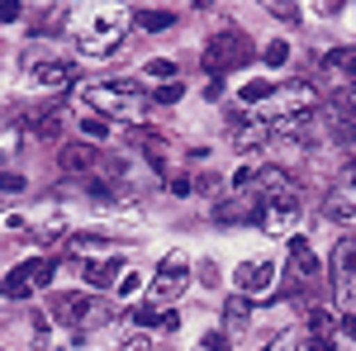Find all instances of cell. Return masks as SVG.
Returning a JSON list of instances; mask_svg holds the SVG:
<instances>
[{
    "label": "cell",
    "mask_w": 356,
    "mask_h": 351,
    "mask_svg": "<svg viewBox=\"0 0 356 351\" xmlns=\"http://www.w3.org/2000/svg\"><path fill=\"white\" fill-rule=\"evenodd\" d=\"M86 105H95L100 114H110V119H119V124H143V114H147L143 90H138L134 81H95V85H86Z\"/></svg>",
    "instance_id": "cell-1"
},
{
    "label": "cell",
    "mask_w": 356,
    "mask_h": 351,
    "mask_svg": "<svg viewBox=\"0 0 356 351\" xmlns=\"http://www.w3.org/2000/svg\"><path fill=\"white\" fill-rule=\"evenodd\" d=\"M328 290L342 313H356V238H342L328 261Z\"/></svg>",
    "instance_id": "cell-2"
},
{
    "label": "cell",
    "mask_w": 356,
    "mask_h": 351,
    "mask_svg": "<svg viewBox=\"0 0 356 351\" xmlns=\"http://www.w3.org/2000/svg\"><path fill=\"white\" fill-rule=\"evenodd\" d=\"M124 28H129V15L124 10H100L90 19V28L81 33V53L86 57H110L124 43Z\"/></svg>",
    "instance_id": "cell-3"
},
{
    "label": "cell",
    "mask_w": 356,
    "mask_h": 351,
    "mask_svg": "<svg viewBox=\"0 0 356 351\" xmlns=\"http://www.w3.org/2000/svg\"><path fill=\"white\" fill-rule=\"evenodd\" d=\"M314 105H318V90L309 81H295V85H280L271 100H266V114H271V124L275 119H309Z\"/></svg>",
    "instance_id": "cell-4"
},
{
    "label": "cell",
    "mask_w": 356,
    "mask_h": 351,
    "mask_svg": "<svg viewBox=\"0 0 356 351\" xmlns=\"http://www.w3.org/2000/svg\"><path fill=\"white\" fill-rule=\"evenodd\" d=\"M209 72H233V67H247L252 62V43H247L243 33H219V38H209Z\"/></svg>",
    "instance_id": "cell-5"
},
{
    "label": "cell",
    "mask_w": 356,
    "mask_h": 351,
    "mask_svg": "<svg viewBox=\"0 0 356 351\" xmlns=\"http://www.w3.org/2000/svg\"><path fill=\"white\" fill-rule=\"evenodd\" d=\"M257 223H261L266 233H290V228L300 223V195L290 190V195H280V199H261Z\"/></svg>",
    "instance_id": "cell-6"
},
{
    "label": "cell",
    "mask_w": 356,
    "mask_h": 351,
    "mask_svg": "<svg viewBox=\"0 0 356 351\" xmlns=\"http://www.w3.org/2000/svg\"><path fill=\"white\" fill-rule=\"evenodd\" d=\"M53 313H57L67 327L105 323V304H95V299H86V295H57V299H53Z\"/></svg>",
    "instance_id": "cell-7"
},
{
    "label": "cell",
    "mask_w": 356,
    "mask_h": 351,
    "mask_svg": "<svg viewBox=\"0 0 356 351\" xmlns=\"http://www.w3.org/2000/svg\"><path fill=\"white\" fill-rule=\"evenodd\" d=\"M48 275H53V261L38 256V261H29V266L15 270V275L0 285V295H5V299H24V295H33L38 285H48Z\"/></svg>",
    "instance_id": "cell-8"
},
{
    "label": "cell",
    "mask_w": 356,
    "mask_h": 351,
    "mask_svg": "<svg viewBox=\"0 0 356 351\" xmlns=\"http://www.w3.org/2000/svg\"><path fill=\"white\" fill-rule=\"evenodd\" d=\"M233 285H238V295H271L275 290V266L271 261H243V266L233 270Z\"/></svg>",
    "instance_id": "cell-9"
},
{
    "label": "cell",
    "mask_w": 356,
    "mask_h": 351,
    "mask_svg": "<svg viewBox=\"0 0 356 351\" xmlns=\"http://www.w3.org/2000/svg\"><path fill=\"white\" fill-rule=\"evenodd\" d=\"M186 256H181V252H171V256H166L162 261V270H157V285H152V304H166V299H176L181 295V290H186Z\"/></svg>",
    "instance_id": "cell-10"
},
{
    "label": "cell",
    "mask_w": 356,
    "mask_h": 351,
    "mask_svg": "<svg viewBox=\"0 0 356 351\" xmlns=\"http://www.w3.org/2000/svg\"><path fill=\"white\" fill-rule=\"evenodd\" d=\"M323 214L332 218V223H356V171L342 181V186L328 195V204H323Z\"/></svg>",
    "instance_id": "cell-11"
},
{
    "label": "cell",
    "mask_w": 356,
    "mask_h": 351,
    "mask_svg": "<svg viewBox=\"0 0 356 351\" xmlns=\"http://www.w3.org/2000/svg\"><path fill=\"white\" fill-rule=\"evenodd\" d=\"M81 275H86L90 290H110V285L124 280V261H119V256H95V261H86V266H81Z\"/></svg>",
    "instance_id": "cell-12"
},
{
    "label": "cell",
    "mask_w": 356,
    "mask_h": 351,
    "mask_svg": "<svg viewBox=\"0 0 356 351\" xmlns=\"http://www.w3.org/2000/svg\"><path fill=\"white\" fill-rule=\"evenodd\" d=\"M323 72L337 76V90L342 85H356V48H332V53H323Z\"/></svg>",
    "instance_id": "cell-13"
},
{
    "label": "cell",
    "mask_w": 356,
    "mask_h": 351,
    "mask_svg": "<svg viewBox=\"0 0 356 351\" xmlns=\"http://www.w3.org/2000/svg\"><path fill=\"white\" fill-rule=\"evenodd\" d=\"M72 81H76L72 62H38L33 67V85H43V90H57V85H72Z\"/></svg>",
    "instance_id": "cell-14"
},
{
    "label": "cell",
    "mask_w": 356,
    "mask_h": 351,
    "mask_svg": "<svg viewBox=\"0 0 356 351\" xmlns=\"http://www.w3.org/2000/svg\"><path fill=\"white\" fill-rule=\"evenodd\" d=\"M271 124H238V133H233V147L238 152H257V147H266L271 142Z\"/></svg>",
    "instance_id": "cell-15"
},
{
    "label": "cell",
    "mask_w": 356,
    "mask_h": 351,
    "mask_svg": "<svg viewBox=\"0 0 356 351\" xmlns=\"http://www.w3.org/2000/svg\"><path fill=\"white\" fill-rule=\"evenodd\" d=\"M290 266L300 270L304 280H314V275H318V256H314V252H309V243H304L300 233H295V238H290Z\"/></svg>",
    "instance_id": "cell-16"
},
{
    "label": "cell",
    "mask_w": 356,
    "mask_h": 351,
    "mask_svg": "<svg viewBox=\"0 0 356 351\" xmlns=\"http://www.w3.org/2000/svg\"><path fill=\"white\" fill-rule=\"evenodd\" d=\"M62 166L67 171H90V166H100V152L86 147V142H72V147H62Z\"/></svg>",
    "instance_id": "cell-17"
},
{
    "label": "cell",
    "mask_w": 356,
    "mask_h": 351,
    "mask_svg": "<svg viewBox=\"0 0 356 351\" xmlns=\"http://www.w3.org/2000/svg\"><path fill=\"white\" fill-rule=\"evenodd\" d=\"M134 24L147 28V33H162V28L176 24V10H162V5L157 10H134Z\"/></svg>",
    "instance_id": "cell-18"
},
{
    "label": "cell",
    "mask_w": 356,
    "mask_h": 351,
    "mask_svg": "<svg viewBox=\"0 0 356 351\" xmlns=\"http://www.w3.org/2000/svg\"><path fill=\"white\" fill-rule=\"evenodd\" d=\"M62 119H67V114H62V105L43 109V114H38V124H33V133H38V138H57V133H62Z\"/></svg>",
    "instance_id": "cell-19"
},
{
    "label": "cell",
    "mask_w": 356,
    "mask_h": 351,
    "mask_svg": "<svg viewBox=\"0 0 356 351\" xmlns=\"http://www.w3.org/2000/svg\"><path fill=\"white\" fill-rule=\"evenodd\" d=\"M271 95H275V85L266 81V76H252V81L243 85V100H247V105H266Z\"/></svg>",
    "instance_id": "cell-20"
},
{
    "label": "cell",
    "mask_w": 356,
    "mask_h": 351,
    "mask_svg": "<svg viewBox=\"0 0 356 351\" xmlns=\"http://www.w3.org/2000/svg\"><path fill=\"white\" fill-rule=\"evenodd\" d=\"M261 57H266V67H285V62H290V43H285V38H271Z\"/></svg>",
    "instance_id": "cell-21"
},
{
    "label": "cell",
    "mask_w": 356,
    "mask_h": 351,
    "mask_svg": "<svg viewBox=\"0 0 356 351\" xmlns=\"http://www.w3.org/2000/svg\"><path fill=\"white\" fill-rule=\"evenodd\" d=\"M81 133L90 138V142H105V138H110V124H105V119H95V114H86V119H81Z\"/></svg>",
    "instance_id": "cell-22"
},
{
    "label": "cell",
    "mask_w": 356,
    "mask_h": 351,
    "mask_svg": "<svg viewBox=\"0 0 356 351\" xmlns=\"http://www.w3.org/2000/svg\"><path fill=\"white\" fill-rule=\"evenodd\" d=\"M181 95H186V85H181V81H166V85H157V90H152V100H157V105H176Z\"/></svg>",
    "instance_id": "cell-23"
},
{
    "label": "cell",
    "mask_w": 356,
    "mask_h": 351,
    "mask_svg": "<svg viewBox=\"0 0 356 351\" xmlns=\"http://www.w3.org/2000/svg\"><path fill=\"white\" fill-rule=\"evenodd\" d=\"M147 76H157V81H171V76H176V62H166V57H152V62H147Z\"/></svg>",
    "instance_id": "cell-24"
},
{
    "label": "cell",
    "mask_w": 356,
    "mask_h": 351,
    "mask_svg": "<svg viewBox=\"0 0 356 351\" xmlns=\"http://www.w3.org/2000/svg\"><path fill=\"white\" fill-rule=\"evenodd\" d=\"M328 327H332L328 309H314V313H309V332H314V337H328Z\"/></svg>",
    "instance_id": "cell-25"
},
{
    "label": "cell",
    "mask_w": 356,
    "mask_h": 351,
    "mask_svg": "<svg viewBox=\"0 0 356 351\" xmlns=\"http://www.w3.org/2000/svg\"><path fill=\"white\" fill-rule=\"evenodd\" d=\"M261 351H300V332H295V327H285L271 347H261Z\"/></svg>",
    "instance_id": "cell-26"
},
{
    "label": "cell",
    "mask_w": 356,
    "mask_h": 351,
    "mask_svg": "<svg viewBox=\"0 0 356 351\" xmlns=\"http://www.w3.org/2000/svg\"><path fill=\"white\" fill-rule=\"evenodd\" d=\"M138 280H143V275H134V270H124V280L114 285V295H119V299H134V295H138Z\"/></svg>",
    "instance_id": "cell-27"
},
{
    "label": "cell",
    "mask_w": 356,
    "mask_h": 351,
    "mask_svg": "<svg viewBox=\"0 0 356 351\" xmlns=\"http://www.w3.org/2000/svg\"><path fill=\"white\" fill-rule=\"evenodd\" d=\"M19 15H24V5H19V0H0V24H15Z\"/></svg>",
    "instance_id": "cell-28"
},
{
    "label": "cell",
    "mask_w": 356,
    "mask_h": 351,
    "mask_svg": "<svg viewBox=\"0 0 356 351\" xmlns=\"http://www.w3.org/2000/svg\"><path fill=\"white\" fill-rule=\"evenodd\" d=\"M247 313H252V304H247V295H233V299H228V318H238V323H243Z\"/></svg>",
    "instance_id": "cell-29"
},
{
    "label": "cell",
    "mask_w": 356,
    "mask_h": 351,
    "mask_svg": "<svg viewBox=\"0 0 356 351\" xmlns=\"http://www.w3.org/2000/svg\"><path fill=\"white\" fill-rule=\"evenodd\" d=\"M257 181H261V171H257V166H243V171H238V176H233V186H238V190L257 186Z\"/></svg>",
    "instance_id": "cell-30"
},
{
    "label": "cell",
    "mask_w": 356,
    "mask_h": 351,
    "mask_svg": "<svg viewBox=\"0 0 356 351\" xmlns=\"http://www.w3.org/2000/svg\"><path fill=\"white\" fill-rule=\"evenodd\" d=\"M119 351H157V347H152V337H147V332H138V337H129Z\"/></svg>",
    "instance_id": "cell-31"
},
{
    "label": "cell",
    "mask_w": 356,
    "mask_h": 351,
    "mask_svg": "<svg viewBox=\"0 0 356 351\" xmlns=\"http://www.w3.org/2000/svg\"><path fill=\"white\" fill-rule=\"evenodd\" d=\"M200 351H228V337H223V332H209V337L200 342Z\"/></svg>",
    "instance_id": "cell-32"
},
{
    "label": "cell",
    "mask_w": 356,
    "mask_h": 351,
    "mask_svg": "<svg viewBox=\"0 0 356 351\" xmlns=\"http://www.w3.org/2000/svg\"><path fill=\"white\" fill-rule=\"evenodd\" d=\"M0 190H24V176L19 171H0Z\"/></svg>",
    "instance_id": "cell-33"
},
{
    "label": "cell",
    "mask_w": 356,
    "mask_h": 351,
    "mask_svg": "<svg viewBox=\"0 0 356 351\" xmlns=\"http://www.w3.org/2000/svg\"><path fill=\"white\" fill-rule=\"evenodd\" d=\"M309 351H337V347H332V337H309Z\"/></svg>",
    "instance_id": "cell-34"
},
{
    "label": "cell",
    "mask_w": 356,
    "mask_h": 351,
    "mask_svg": "<svg viewBox=\"0 0 356 351\" xmlns=\"http://www.w3.org/2000/svg\"><path fill=\"white\" fill-rule=\"evenodd\" d=\"M181 327V313H162V332H176Z\"/></svg>",
    "instance_id": "cell-35"
},
{
    "label": "cell",
    "mask_w": 356,
    "mask_h": 351,
    "mask_svg": "<svg viewBox=\"0 0 356 351\" xmlns=\"http://www.w3.org/2000/svg\"><path fill=\"white\" fill-rule=\"evenodd\" d=\"M337 327H342V332H347V337H352V342H356V313H347V318H342V323H337Z\"/></svg>",
    "instance_id": "cell-36"
}]
</instances>
